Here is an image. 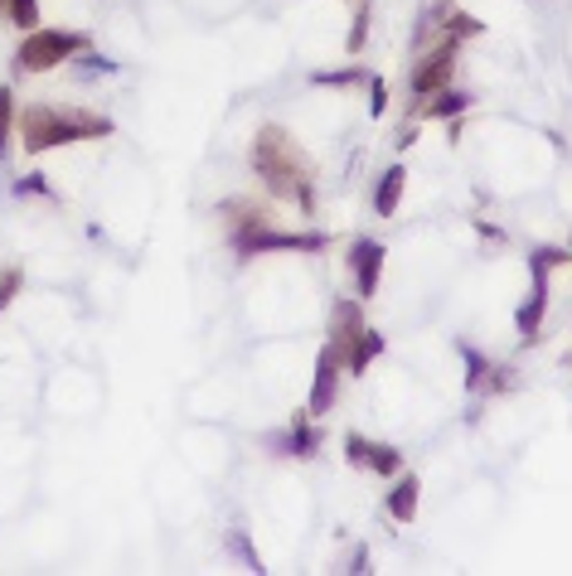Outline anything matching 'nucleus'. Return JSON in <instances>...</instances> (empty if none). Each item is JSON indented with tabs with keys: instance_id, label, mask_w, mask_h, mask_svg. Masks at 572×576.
<instances>
[{
	"instance_id": "1",
	"label": "nucleus",
	"mask_w": 572,
	"mask_h": 576,
	"mask_svg": "<svg viewBox=\"0 0 572 576\" xmlns=\"http://www.w3.org/2000/svg\"><path fill=\"white\" fill-rule=\"evenodd\" d=\"M88 131H108V122H88V117H63V112H49V107H34L24 112V145L30 151H49V145H69Z\"/></svg>"
},
{
	"instance_id": "2",
	"label": "nucleus",
	"mask_w": 572,
	"mask_h": 576,
	"mask_svg": "<svg viewBox=\"0 0 572 576\" xmlns=\"http://www.w3.org/2000/svg\"><path fill=\"white\" fill-rule=\"evenodd\" d=\"M73 49H83V34H63V30H34L30 39H24L20 49V69L30 73H44L54 69V63H63Z\"/></svg>"
},
{
	"instance_id": "3",
	"label": "nucleus",
	"mask_w": 572,
	"mask_h": 576,
	"mask_svg": "<svg viewBox=\"0 0 572 576\" xmlns=\"http://www.w3.org/2000/svg\"><path fill=\"white\" fill-rule=\"evenodd\" d=\"M563 262V252L553 247H539L534 252V296H529V305L519 311V334H534L539 320H543V301H549V266Z\"/></svg>"
},
{
	"instance_id": "4",
	"label": "nucleus",
	"mask_w": 572,
	"mask_h": 576,
	"mask_svg": "<svg viewBox=\"0 0 572 576\" xmlns=\"http://www.w3.org/2000/svg\"><path fill=\"white\" fill-rule=\"evenodd\" d=\"M340 358H344V344L325 350L315 358V387H311V412H325L335 402V373H340Z\"/></svg>"
},
{
	"instance_id": "5",
	"label": "nucleus",
	"mask_w": 572,
	"mask_h": 576,
	"mask_svg": "<svg viewBox=\"0 0 572 576\" xmlns=\"http://www.w3.org/2000/svg\"><path fill=\"white\" fill-rule=\"evenodd\" d=\"M350 461L369 465V471H379V475H393L398 465H403V455L393 446H374V441H364V436H350Z\"/></svg>"
},
{
	"instance_id": "6",
	"label": "nucleus",
	"mask_w": 572,
	"mask_h": 576,
	"mask_svg": "<svg viewBox=\"0 0 572 576\" xmlns=\"http://www.w3.org/2000/svg\"><path fill=\"white\" fill-rule=\"evenodd\" d=\"M354 281H359V296H374L379 286V266H383V247L379 243H354Z\"/></svg>"
},
{
	"instance_id": "7",
	"label": "nucleus",
	"mask_w": 572,
	"mask_h": 576,
	"mask_svg": "<svg viewBox=\"0 0 572 576\" xmlns=\"http://www.w3.org/2000/svg\"><path fill=\"white\" fill-rule=\"evenodd\" d=\"M252 257V252H262V247H301V252H311V247H321V238H282V233H258V238H243L238 243Z\"/></svg>"
},
{
	"instance_id": "8",
	"label": "nucleus",
	"mask_w": 572,
	"mask_h": 576,
	"mask_svg": "<svg viewBox=\"0 0 572 576\" xmlns=\"http://www.w3.org/2000/svg\"><path fill=\"white\" fill-rule=\"evenodd\" d=\"M446 73H451V59H446V53H432V59L412 73V88H418V92H436L446 83Z\"/></svg>"
},
{
	"instance_id": "9",
	"label": "nucleus",
	"mask_w": 572,
	"mask_h": 576,
	"mask_svg": "<svg viewBox=\"0 0 572 576\" xmlns=\"http://www.w3.org/2000/svg\"><path fill=\"white\" fill-rule=\"evenodd\" d=\"M403 180H408V170H403V165H393L389 175H383V184H379V199H374V209H379V213H393V209H398V194H403Z\"/></svg>"
},
{
	"instance_id": "10",
	"label": "nucleus",
	"mask_w": 572,
	"mask_h": 576,
	"mask_svg": "<svg viewBox=\"0 0 572 576\" xmlns=\"http://www.w3.org/2000/svg\"><path fill=\"white\" fill-rule=\"evenodd\" d=\"M389 508H393V514L398 518H412V514H418V479H403V485H398L393 489V499H389Z\"/></svg>"
},
{
	"instance_id": "11",
	"label": "nucleus",
	"mask_w": 572,
	"mask_h": 576,
	"mask_svg": "<svg viewBox=\"0 0 572 576\" xmlns=\"http://www.w3.org/2000/svg\"><path fill=\"white\" fill-rule=\"evenodd\" d=\"M379 350H383V340H379V334H369V340H359L354 350H350V373H364V368H369V358H374Z\"/></svg>"
},
{
	"instance_id": "12",
	"label": "nucleus",
	"mask_w": 572,
	"mask_h": 576,
	"mask_svg": "<svg viewBox=\"0 0 572 576\" xmlns=\"http://www.w3.org/2000/svg\"><path fill=\"white\" fill-rule=\"evenodd\" d=\"M10 16H16V24L30 30V24H39V6L34 0H10Z\"/></svg>"
},
{
	"instance_id": "13",
	"label": "nucleus",
	"mask_w": 572,
	"mask_h": 576,
	"mask_svg": "<svg viewBox=\"0 0 572 576\" xmlns=\"http://www.w3.org/2000/svg\"><path fill=\"white\" fill-rule=\"evenodd\" d=\"M461 107H465V98H461V92H442V98L432 102V117H456Z\"/></svg>"
},
{
	"instance_id": "14",
	"label": "nucleus",
	"mask_w": 572,
	"mask_h": 576,
	"mask_svg": "<svg viewBox=\"0 0 572 576\" xmlns=\"http://www.w3.org/2000/svg\"><path fill=\"white\" fill-rule=\"evenodd\" d=\"M10 88H0V151H6V141H10Z\"/></svg>"
},
{
	"instance_id": "15",
	"label": "nucleus",
	"mask_w": 572,
	"mask_h": 576,
	"mask_svg": "<svg viewBox=\"0 0 572 576\" xmlns=\"http://www.w3.org/2000/svg\"><path fill=\"white\" fill-rule=\"evenodd\" d=\"M315 451V432H297L291 436V455H311Z\"/></svg>"
},
{
	"instance_id": "16",
	"label": "nucleus",
	"mask_w": 572,
	"mask_h": 576,
	"mask_svg": "<svg viewBox=\"0 0 572 576\" xmlns=\"http://www.w3.org/2000/svg\"><path fill=\"white\" fill-rule=\"evenodd\" d=\"M16 286H20V272H6V276H0V311H6V301L16 296Z\"/></svg>"
},
{
	"instance_id": "17",
	"label": "nucleus",
	"mask_w": 572,
	"mask_h": 576,
	"mask_svg": "<svg viewBox=\"0 0 572 576\" xmlns=\"http://www.w3.org/2000/svg\"><path fill=\"white\" fill-rule=\"evenodd\" d=\"M340 320H344V325H354V305H344V311H340ZM354 334H359V330H344L340 340H354Z\"/></svg>"
}]
</instances>
